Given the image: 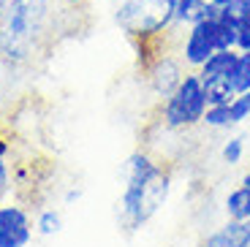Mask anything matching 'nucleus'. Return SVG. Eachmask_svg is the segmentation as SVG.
<instances>
[{
    "label": "nucleus",
    "instance_id": "f257e3e1",
    "mask_svg": "<svg viewBox=\"0 0 250 247\" xmlns=\"http://www.w3.org/2000/svg\"><path fill=\"white\" fill-rule=\"evenodd\" d=\"M171 168L150 147L133 149L123 163V193L117 198V226L125 234L144 228L171 193Z\"/></svg>",
    "mask_w": 250,
    "mask_h": 247
},
{
    "label": "nucleus",
    "instance_id": "f03ea898",
    "mask_svg": "<svg viewBox=\"0 0 250 247\" xmlns=\"http://www.w3.org/2000/svg\"><path fill=\"white\" fill-rule=\"evenodd\" d=\"M55 33V14L49 0L8 3L0 17V60L6 65H27L41 55Z\"/></svg>",
    "mask_w": 250,
    "mask_h": 247
},
{
    "label": "nucleus",
    "instance_id": "7ed1b4c3",
    "mask_svg": "<svg viewBox=\"0 0 250 247\" xmlns=\"http://www.w3.org/2000/svg\"><path fill=\"white\" fill-rule=\"evenodd\" d=\"M114 22L133 46L158 43L171 30V0H117Z\"/></svg>",
    "mask_w": 250,
    "mask_h": 247
},
{
    "label": "nucleus",
    "instance_id": "20e7f679",
    "mask_svg": "<svg viewBox=\"0 0 250 247\" xmlns=\"http://www.w3.org/2000/svg\"><path fill=\"white\" fill-rule=\"evenodd\" d=\"M207 111L204 82L199 71H185L182 82L174 87L169 98H163L158 106V123L166 130H190L201 125Z\"/></svg>",
    "mask_w": 250,
    "mask_h": 247
},
{
    "label": "nucleus",
    "instance_id": "39448f33",
    "mask_svg": "<svg viewBox=\"0 0 250 247\" xmlns=\"http://www.w3.org/2000/svg\"><path fill=\"white\" fill-rule=\"evenodd\" d=\"M185 62L180 60L177 52H158L155 57H150L147 62H142V74L144 82L150 87V93L155 98H169L174 93V87L182 82L185 76Z\"/></svg>",
    "mask_w": 250,
    "mask_h": 247
},
{
    "label": "nucleus",
    "instance_id": "423d86ee",
    "mask_svg": "<svg viewBox=\"0 0 250 247\" xmlns=\"http://www.w3.org/2000/svg\"><path fill=\"white\" fill-rule=\"evenodd\" d=\"M36 234V223L25 204L0 201V247H27Z\"/></svg>",
    "mask_w": 250,
    "mask_h": 247
},
{
    "label": "nucleus",
    "instance_id": "0eeeda50",
    "mask_svg": "<svg viewBox=\"0 0 250 247\" xmlns=\"http://www.w3.org/2000/svg\"><path fill=\"white\" fill-rule=\"evenodd\" d=\"M199 247H250V220H226L201 236Z\"/></svg>",
    "mask_w": 250,
    "mask_h": 247
},
{
    "label": "nucleus",
    "instance_id": "6e6552de",
    "mask_svg": "<svg viewBox=\"0 0 250 247\" xmlns=\"http://www.w3.org/2000/svg\"><path fill=\"white\" fill-rule=\"evenodd\" d=\"M237 49H218L207 57V62L199 68L201 79H215V76H231V68L237 62Z\"/></svg>",
    "mask_w": 250,
    "mask_h": 247
},
{
    "label": "nucleus",
    "instance_id": "1a4fd4ad",
    "mask_svg": "<svg viewBox=\"0 0 250 247\" xmlns=\"http://www.w3.org/2000/svg\"><path fill=\"white\" fill-rule=\"evenodd\" d=\"M223 215H226V220H250V190L245 185L226 193Z\"/></svg>",
    "mask_w": 250,
    "mask_h": 247
},
{
    "label": "nucleus",
    "instance_id": "9d476101",
    "mask_svg": "<svg viewBox=\"0 0 250 247\" xmlns=\"http://www.w3.org/2000/svg\"><path fill=\"white\" fill-rule=\"evenodd\" d=\"M204 82V95H207V106H220L237 95L231 79L229 76H215V79H201Z\"/></svg>",
    "mask_w": 250,
    "mask_h": 247
},
{
    "label": "nucleus",
    "instance_id": "9b49d317",
    "mask_svg": "<svg viewBox=\"0 0 250 247\" xmlns=\"http://www.w3.org/2000/svg\"><path fill=\"white\" fill-rule=\"evenodd\" d=\"M229 79H231V84H234L237 93L250 90V52H239V55H237V62H234L231 76H229Z\"/></svg>",
    "mask_w": 250,
    "mask_h": 247
},
{
    "label": "nucleus",
    "instance_id": "f8f14e48",
    "mask_svg": "<svg viewBox=\"0 0 250 247\" xmlns=\"http://www.w3.org/2000/svg\"><path fill=\"white\" fill-rule=\"evenodd\" d=\"M62 228V215L60 209H41L36 215V234L41 236H55Z\"/></svg>",
    "mask_w": 250,
    "mask_h": 247
},
{
    "label": "nucleus",
    "instance_id": "ddd939ff",
    "mask_svg": "<svg viewBox=\"0 0 250 247\" xmlns=\"http://www.w3.org/2000/svg\"><path fill=\"white\" fill-rule=\"evenodd\" d=\"M229 117H231V128L250 120V90L237 93L231 101H229Z\"/></svg>",
    "mask_w": 250,
    "mask_h": 247
},
{
    "label": "nucleus",
    "instance_id": "4468645a",
    "mask_svg": "<svg viewBox=\"0 0 250 247\" xmlns=\"http://www.w3.org/2000/svg\"><path fill=\"white\" fill-rule=\"evenodd\" d=\"M201 125H207V128H212V130L231 128V117H229V103H220V106H207Z\"/></svg>",
    "mask_w": 250,
    "mask_h": 247
},
{
    "label": "nucleus",
    "instance_id": "2eb2a0df",
    "mask_svg": "<svg viewBox=\"0 0 250 247\" xmlns=\"http://www.w3.org/2000/svg\"><path fill=\"white\" fill-rule=\"evenodd\" d=\"M220 158H223L226 166H239L242 158H245V139L242 136H231L223 147H220Z\"/></svg>",
    "mask_w": 250,
    "mask_h": 247
},
{
    "label": "nucleus",
    "instance_id": "dca6fc26",
    "mask_svg": "<svg viewBox=\"0 0 250 247\" xmlns=\"http://www.w3.org/2000/svg\"><path fill=\"white\" fill-rule=\"evenodd\" d=\"M193 6L196 0H171V19H174L171 27H188V14Z\"/></svg>",
    "mask_w": 250,
    "mask_h": 247
},
{
    "label": "nucleus",
    "instance_id": "f3484780",
    "mask_svg": "<svg viewBox=\"0 0 250 247\" xmlns=\"http://www.w3.org/2000/svg\"><path fill=\"white\" fill-rule=\"evenodd\" d=\"M14 190V171H11V163L8 158H0V201Z\"/></svg>",
    "mask_w": 250,
    "mask_h": 247
},
{
    "label": "nucleus",
    "instance_id": "a211bd4d",
    "mask_svg": "<svg viewBox=\"0 0 250 247\" xmlns=\"http://www.w3.org/2000/svg\"><path fill=\"white\" fill-rule=\"evenodd\" d=\"M237 49L239 52H250V22L237 27Z\"/></svg>",
    "mask_w": 250,
    "mask_h": 247
},
{
    "label": "nucleus",
    "instance_id": "6ab92c4d",
    "mask_svg": "<svg viewBox=\"0 0 250 247\" xmlns=\"http://www.w3.org/2000/svg\"><path fill=\"white\" fill-rule=\"evenodd\" d=\"M14 152V136L0 125V158H8Z\"/></svg>",
    "mask_w": 250,
    "mask_h": 247
},
{
    "label": "nucleus",
    "instance_id": "aec40b11",
    "mask_svg": "<svg viewBox=\"0 0 250 247\" xmlns=\"http://www.w3.org/2000/svg\"><path fill=\"white\" fill-rule=\"evenodd\" d=\"M60 3H65L68 8H82V6H87L90 0H60Z\"/></svg>",
    "mask_w": 250,
    "mask_h": 247
},
{
    "label": "nucleus",
    "instance_id": "412c9836",
    "mask_svg": "<svg viewBox=\"0 0 250 247\" xmlns=\"http://www.w3.org/2000/svg\"><path fill=\"white\" fill-rule=\"evenodd\" d=\"M79 198H82V190H79V187H76V190H68V193H65V204H71V201H79Z\"/></svg>",
    "mask_w": 250,
    "mask_h": 247
},
{
    "label": "nucleus",
    "instance_id": "4be33fe9",
    "mask_svg": "<svg viewBox=\"0 0 250 247\" xmlns=\"http://www.w3.org/2000/svg\"><path fill=\"white\" fill-rule=\"evenodd\" d=\"M212 6H218V8H223V6H229V3H234V0H209Z\"/></svg>",
    "mask_w": 250,
    "mask_h": 247
},
{
    "label": "nucleus",
    "instance_id": "5701e85b",
    "mask_svg": "<svg viewBox=\"0 0 250 247\" xmlns=\"http://www.w3.org/2000/svg\"><path fill=\"white\" fill-rule=\"evenodd\" d=\"M242 185H245V187H248V190H250V168H248V171H245V177H242Z\"/></svg>",
    "mask_w": 250,
    "mask_h": 247
},
{
    "label": "nucleus",
    "instance_id": "b1692460",
    "mask_svg": "<svg viewBox=\"0 0 250 247\" xmlns=\"http://www.w3.org/2000/svg\"><path fill=\"white\" fill-rule=\"evenodd\" d=\"M6 6H8V0H0V17H3V11H6Z\"/></svg>",
    "mask_w": 250,
    "mask_h": 247
},
{
    "label": "nucleus",
    "instance_id": "393cba45",
    "mask_svg": "<svg viewBox=\"0 0 250 247\" xmlns=\"http://www.w3.org/2000/svg\"><path fill=\"white\" fill-rule=\"evenodd\" d=\"M8 3H27V0H8Z\"/></svg>",
    "mask_w": 250,
    "mask_h": 247
},
{
    "label": "nucleus",
    "instance_id": "a878e982",
    "mask_svg": "<svg viewBox=\"0 0 250 247\" xmlns=\"http://www.w3.org/2000/svg\"><path fill=\"white\" fill-rule=\"evenodd\" d=\"M248 3H250V0H248Z\"/></svg>",
    "mask_w": 250,
    "mask_h": 247
}]
</instances>
